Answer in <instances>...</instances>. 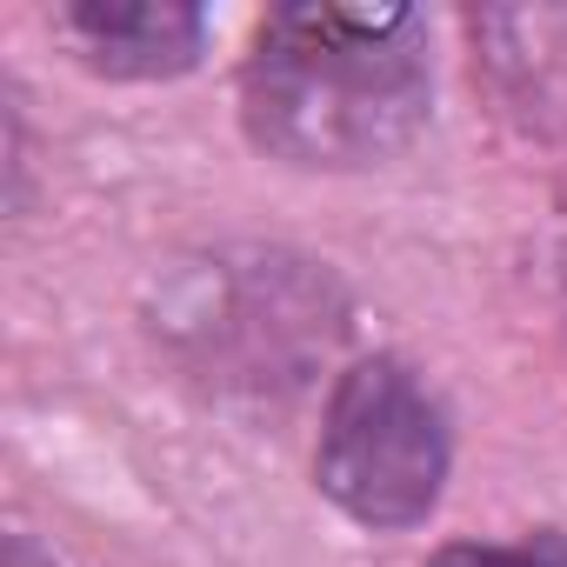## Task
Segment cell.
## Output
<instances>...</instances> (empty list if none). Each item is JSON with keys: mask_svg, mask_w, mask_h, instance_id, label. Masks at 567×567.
I'll use <instances>...</instances> for the list:
<instances>
[{"mask_svg": "<svg viewBox=\"0 0 567 567\" xmlns=\"http://www.w3.org/2000/svg\"><path fill=\"white\" fill-rule=\"evenodd\" d=\"M427 28L414 8H274L240 74L260 154L288 167H381L427 121Z\"/></svg>", "mask_w": 567, "mask_h": 567, "instance_id": "6da1fadb", "label": "cell"}, {"mask_svg": "<svg viewBox=\"0 0 567 567\" xmlns=\"http://www.w3.org/2000/svg\"><path fill=\"white\" fill-rule=\"evenodd\" d=\"M315 474L321 494L361 527L427 520L447 481V414L427 381L388 354L348 368L321 421Z\"/></svg>", "mask_w": 567, "mask_h": 567, "instance_id": "7a4b0ae2", "label": "cell"}, {"mask_svg": "<svg viewBox=\"0 0 567 567\" xmlns=\"http://www.w3.org/2000/svg\"><path fill=\"white\" fill-rule=\"evenodd\" d=\"M61 34L81 48L87 68L121 81H167L200 61V8L187 0H68Z\"/></svg>", "mask_w": 567, "mask_h": 567, "instance_id": "3957f363", "label": "cell"}, {"mask_svg": "<svg viewBox=\"0 0 567 567\" xmlns=\"http://www.w3.org/2000/svg\"><path fill=\"white\" fill-rule=\"evenodd\" d=\"M427 567H567V540H454Z\"/></svg>", "mask_w": 567, "mask_h": 567, "instance_id": "277c9868", "label": "cell"}, {"mask_svg": "<svg viewBox=\"0 0 567 567\" xmlns=\"http://www.w3.org/2000/svg\"><path fill=\"white\" fill-rule=\"evenodd\" d=\"M8 567H54V560H41V554H34V540H21V534H14V547H8Z\"/></svg>", "mask_w": 567, "mask_h": 567, "instance_id": "5b68a950", "label": "cell"}]
</instances>
